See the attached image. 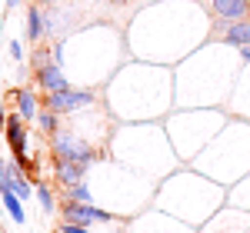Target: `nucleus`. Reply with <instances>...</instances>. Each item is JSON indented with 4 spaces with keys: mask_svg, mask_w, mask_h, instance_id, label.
<instances>
[{
    "mask_svg": "<svg viewBox=\"0 0 250 233\" xmlns=\"http://www.w3.org/2000/svg\"><path fill=\"white\" fill-rule=\"evenodd\" d=\"M0 203H3V210H7V216L14 220V223H27V210H23V200H20L10 187L7 190H0Z\"/></svg>",
    "mask_w": 250,
    "mask_h": 233,
    "instance_id": "f8f14e48",
    "label": "nucleus"
},
{
    "mask_svg": "<svg viewBox=\"0 0 250 233\" xmlns=\"http://www.w3.org/2000/svg\"><path fill=\"white\" fill-rule=\"evenodd\" d=\"M57 233H90V227H80V223H67V220H60Z\"/></svg>",
    "mask_w": 250,
    "mask_h": 233,
    "instance_id": "a211bd4d",
    "label": "nucleus"
},
{
    "mask_svg": "<svg viewBox=\"0 0 250 233\" xmlns=\"http://www.w3.org/2000/svg\"><path fill=\"white\" fill-rule=\"evenodd\" d=\"M14 100H17V114L27 120V123H37L40 110H43V100H40V94H34L30 87H20V90H14Z\"/></svg>",
    "mask_w": 250,
    "mask_h": 233,
    "instance_id": "9d476101",
    "label": "nucleus"
},
{
    "mask_svg": "<svg viewBox=\"0 0 250 233\" xmlns=\"http://www.w3.org/2000/svg\"><path fill=\"white\" fill-rule=\"evenodd\" d=\"M90 174V167L83 163H74V160H54V180L60 187H74V183H83Z\"/></svg>",
    "mask_w": 250,
    "mask_h": 233,
    "instance_id": "6e6552de",
    "label": "nucleus"
},
{
    "mask_svg": "<svg viewBox=\"0 0 250 233\" xmlns=\"http://www.w3.org/2000/svg\"><path fill=\"white\" fill-rule=\"evenodd\" d=\"M97 103V94L94 90H60V94H47L43 97V107H50V110H57L60 116H74L77 110H87V107H94Z\"/></svg>",
    "mask_w": 250,
    "mask_h": 233,
    "instance_id": "7ed1b4c3",
    "label": "nucleus"
},
{
    "mask_svg": "<svg viewBox=\"0 0 250 233\" xmlns=\"http://www.w3.org/2000/svg\"><path fill=\"white\" fill-rule=\"evenodd\" d=\"M34 3H40V7H43V3H50V0H34Z\"/></svg>",
    "mask_w": 250,
    "mask_h": 233,
    "instance_id": "5701e85b",
    "label": "nucleus"
},
{
    "mask_svg": "<svg viewBox=\"0 0 250 233\" xmlns=\"http://www.w3.org/2000/svg\"><path fill=\"white\" fill-rule=\"evenodd\" d=\"M7 107H3V100H0V134H3V130H7Z\"/></svg>",
    "mask_w": 250,
    "mask_h": 233,
    "instance_id": "412c9836",
    "label": "nucleus"
},
{
    "mask_svg": "<svg viewBox=\"0 0 250 233\" xmlns=\"http://www.w3.org/2000/svg\"><path fill=\"white\" fill-rule=\"evenodd\" d=\"M3 136H7V147H10L14 160L27 156V143H30V123H27L20 114H10V116H7V130H3Z\"/></svg>",
    "mask_w": 250,
    "mask_h": 233,
    "instance_id": "20e7f679",
    "label": "nucleus"
},
{
    "mask_svg": "<svg viewBox=\"0 0 250 233\" xmlns=\"http://www.w3.org/2000/svg\"><path fill=\"white\" fill-rule=\"evenodd\" d=\"M34 194H37V203H40V210H43V214H54V210H57V194H54V187H50V183H43V180H40L37 187H34Z\"/></svg>",
    "mask_w": 250,
    "mask_h": 233,
    "instance_id": "2eb2a0df",
    "label": "nucleus"
},
{
    "mask_svg": "<svg viewBox=\"0 0 250 233\" xmlns=\"http://www.w3.org/2000/svg\"><path fill=\"white\" fill-rule=\"evenodd\" d=\"M240 60H244V63L250 67V47H240Z\"/></svg>",
    "mask_w": 250,
    "mask_h": 233,
    "instance_id": "4be33fe9",
    "label": "nucleus"
},
{
    "mask_svg": "<svg viewBox=\"0 0 250 233\" xmlns=\"http://www.w3.org/2000/svg\"><path fill=\"white\" fill-rule=\"evenodd\" d=\"M217 37L227 47H250V17L244 20H217Z\"/></svg>",
    "mask_w": 250,
    "mask_h": 233,
    "instance_id": "423d86ee",
    "label": "nucleus"
},
{
    "mask_svg": "<svg viewBox=\"0 0 250 233\" xmlns=\"http://www.w3.org/2000/svg\"><path fill=\"white\" fill-rule=\"evenodd\" d=\"M50 60L63 67V43H60V40H54V43H50Z\"/></svg>",
    "mask_w": 250,
    "mask_h": 233,
    "instance_id": "6ab92c4d",
    "label": "nucleus"
},
{
    "mask_svg": "<svg viewBox=\"0 0 250 233\" xmlns=\"http://www.w3.org/2000/svg\"><path fill=\"white\" fill-rule=\"evenodd\" d=\"M10 190H14L20 200H34V183L23 176V170H20L17 163L10 167Z\"/></svg>",
    "mask_w": 250,
    "mask_h": 233,
    "instance_id": "4468645a",
    "label": "nucleus"
},
{
    "mask_svg": "<svg viewBox=\"0 0 250 233\" xmlns=\"http://www.w3.org/2000/svg\"><path fill=\"white\" fill-rule=\"evenodd\" d=\"M217 20H244L250 17V0H207Z\"/></svg>",
    "mask_w": 250,
    "mask_h": 233,
    "instance_id": "1a4fd4ad",
    "label": "nucleus"
},
{
    "mask_svg": "<svg viewBox=\"0 0 250 233\" xmlns=\"http://www.w3.org/2000/svg\"><path fill=\"white\" fill-rule=\"evenodd\" d=\"M10 54H14V60H23V47H20L17 40H10Z\"/></svg>",
    "mask_w": 250,
    "mask_h": 233,
    "instance_id": "aec40b11",
    "label": "nucleus"
},
{
    "mask_svg": "<svg viewBox=\"0 0 250 233\" xmlns=\"http://www.w3.org/2000/svg\"><path fill=\"white\" fill-rule=\"evenodd\" d=\"M60 220L80 223V227H110V223H117L110 210H100L94 203H70V200H60Z\"/></svg>",
    "mask_w": 250,
    "mask_h": 233,
    "instance_id": "f03ea898",
    "label": "nucleus"
},
{
    "mask_svg": "<svg viewBox=\"0 0 250 233\" xmlns=\"http://www.w3.org/2000/svg\"><path fill=\"white\" fill-rule=\"evenodd\" d=\"M37 130L43 136L60 134V130H63V116H60L57 110H50V107H43V110H40V116H37Z\"/></svg>",
    "mask_w": 250,
    "mask_h": 233,
    "instance_id": "ddd939ff",
    "label": "nucleus"
},
{
    "mask_svg": "<svg viewBox=\"0 0 250 233\" xmlns=\"http://www.w3.org/2000/svg\"><path fill=\"white\" fill-rule=\"evenodd\" d=\"M43 34H47L43 7H40V3H30V10H27V40H30V43H40Z\"/></svg>",
    "mask_w": 250,
    "mask_h": 233,
    "instance_id": "9b49d317",
    "label": "nucleus"
},
{
    "mask_svg": "<svg viewBox=\"0 0 250 233\" xmlns=\"http://www.w3.org/2000/svg\"><path fill=\"white\" fill-rule=\"evenodd\" d=\"M250 230V214H240V210H220L204 230L197 233H244Z\"/></svg>",
    "mask_w": 250,
    "mask_h": 233,
    "instance_id": "39448f33",
    "label": "nucleus"
},
{
    "mask_svg": "<svg viewBox=\"0 0 250 233\" xmlns=\"http://www.w3.org/2000/svg\"><path fill=\"white\" fill-rule=\"evenodd\" d=\"M10 167H14V160H3L0 156V190L10 187Z\"/></svg>",
    "mask_w": 250,
    "mask_h": 233,
    "instance_id": "f3484780",
    "label": "nucleus"
},
{
    "mask_svg": "<svg viewBox=\"0 0 250 233\" xmlns=\"http://www.w3.org/2000/svg\"><path fill=\"white\" fill-rule=\"evenodd\" d=\"M63 200H70V203H94V190L83 180V183H74V187H63Z\"/></svg>",
    "mask_w": 250,
    "mask_h": 233,
    "instance_id": "dca6fc26",
    "label": "nucleus"
},
{
    "mask_svg": "<svg viewBox=\"0 0 250 233\" xmlns=\"http://www.w3.org/2000/svg\"><path fill=\"white\" fill-rule=\"evenodd\" d=\"M50 150H54V160H74V163H83L90 167L97 160V147L80 134H70V130H60V134L50 136Z\"/></svg>",
    "mask_w": 250,
    "mask_h": 233,
    "instance_id": "f257e3e1",
    "label": "nucleus"
},
{
    "mask_svg": "<svg viewBox=\"0 0 250 233\" xmlns=\"http://www.w3.org/2000/svg\"><path fill=\"white\" fill-rule=\"evenodd\" d=\"M34 77H37V87L43 90V97L47 94H60V90H70V83L63 77V67L60 63H43L34 70Z\"/></svg>",
    "mask_w": 250,
    "mask_h": 233,
    "instance_id": "0eeeda50",
    "label": "nucleus"
}]
</instances>
